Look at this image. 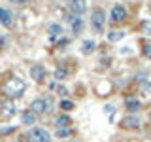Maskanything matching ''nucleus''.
I'll return each instance as SVG.
<instances>
[{"label": "nucleus", "mask_w": 151, "mask_h": 142, "mask_svg": "<svg viewBox=\"0 0 151 142\" xmlns=\"http://www.w3.org/2000/svg\"><path fill=\"white\" fill-rule=\"evenodd\" d=\"M13 23H15V19H13V13L9 12L8 8H2V6H0V25L6 27V28H12Z\"/></svg>", "instance_id": "20e7f679"}, {"label": "nucleus", "mask_w": 151, "mask_h": 142, "mask_svg": "<svg viewBox=\"0 0 151 142\" xmlns=\"http://www.w3.org/2000/svg\"><path fill=\"white\" fill-rule=\"evenodd\" d=\"M68 8H70V13H72V15L79 17L81 13H85V9H87V4L81 2V0H76V2H70Z\"/></svg>", "instance_id": "0eeeda50"}, {"label": "nucleus", "mask_w": 151, "mask_h": 142, "mask_svg": "<svg viewBox=\"0 0 151 142\" xmlns=\"http://www.w3.org/2000/svg\"><path fill=\"white\" fill-rule=\"evenodd\" d=\"M123 127H127V129H140V120L134 117V116L125 117V120H123Z\"/></svg>", "instance_id": "9d476101"}, {"label": "nucleus", "mask_w": 151, "mask_h": 142, "mask_svg": "<svg viewBox=\"0 0 151 142\" xmlns=\"http://www.w3.org/2000/svg\"><path fill=\"white\" fill-rule=\"evenodd\" d=\"M94 49H96V44H94L93 40H85L83 44H81V53L83 55H91Z\"/></svg>", "instance_id": "f8f14e48"}, {"label": "nucleus", "mask_w": 151, "mask_h": 142, "mask_svg": "<svg viewBox=\"0 0 151 142\" xmlns=\"http://www.w3.org/2000/svg\"><path fill=\"white\" fill-rule=\"evenodd\" d=\"M72 108H74V102H72V101H68V99L60 101V110H64V112H70Z\"/></svg>", "instance_id": "aec40b11"}, {"label": "nucleus", "mask_w": 151, "mask_h": 142, "mask_svg": "<svg viewBox=\"0 0 151 142\" xmlns=\"http://www.w3.org/2000/svg\"><path fill=\"white\" fill-rule=\"evenodd\" d=\"M30 112L34 116H42V114H47V106H45V99H34L30 102Z\"/></svg>", "instance_id": "39448f33"}, {"label": "nucleus", "mask_w": 151, "mask_h": 142, "mask_svg": "<svg viewBox=\"0 0 151 142\" xmlns=\"http://www.w3.org/2000/svg\"><path fill=\"white\" fill-rule=\"evenodd\" d=\"M30 78H34L36 82H42V80L45 78V68H44V66H40V64H34L30 68Z\"/></svg>", "instance_id": "6e6552de"}, {"label": "nucleus", "mask_w": 151, "mask_h": 142, "mask_svg": "<svg viewBox=\"0 0 151 142\" xmlns=\"http://www.w3.org/2000/svg\"><path fill=\"white\" fill-rule=\"evenodd\" d=\"M4 91H6V95L9 99H19L25 93V82H23L21 78H12L4 85Z\"/></svg>", "instance_id": "f257e3e1"}, {"label": "nucleus", "mask_w": 151, "mask_h": 142, "mask_svg": "<svg viewBox=\"0 0 151 142\" xmlns=\"http://www.w3.org/2000/svg\"><path fill=\"white\" fill-rule=\"evenodd\" d=\"M70 27H72V32H74V34H76V36H79V34L83 32V28H85V21H83L81 17H76V19H74V23H72Z\"/></svg>", "instance_id": "1a4fd4ad"}, {"label": "nucleus", "mask_w": 151, "mask_h": 142, "mask_svg": "<svg viewBox=\"0 0 151 142\" xmlns=\"http://www.w3.org/2000/svg\"><path fill=\"white\" fill-rule=\"evenodd\" d=\"M70 135H72L70 127H66V129H57V138H68Z\"/></svg>", "instance_id": "6ab92c4d"}, {"label": "nucleus", "mask_w": 151, "mask_h": 142, "mask_svg": "<svg viewBox=\"0 0 151 142\" xmlns=\"http://www.w3.org/2000/svg\"><path fill=\"white\" fill-rule=\"evenodd\" d=\"M28 142H51V133L44 127H34L28 133Z\"/></svg>", "instance_id": "f03ea898"}, {"label": "nucleus", "mask_w": 151, "mask_h": 142, "mask_svg": "<svg viewBox=\"0 0 151 142\" xmlns=\"http://www.w3.org/2000/svg\"><path fill=\"white\" fill-rule=\"evenodd\" d=\"M2 108H4V110H2L4 117H12L13 114H15V106H13V102H6Z\"/></svg>", "instance_id": "dca6fc26"}, {"label": "nucleus", "mask_w": 151, "mask_h": 142, "mask_svg": "<svg viewBox=\"0 0 151 142\" xmlns=\"http://www.w3.org/2000/svg\"><path fill=\"white\" fill-rule=\"evenodd\" d=\"M127 19V9L123 8V6H113L111 8V21L113 23H121V21H125Z\"/></svg>", "instance_id": "423d86ee"}, {"label": "nucleus", "mask_w": 151, "mask_h": 142, "mask_svg": "<svg viewBox=\"0 0 151 142\" xmlns=\"http://www.w3.org/2000/svg\"><path fill=\"white\" fill-rule=\"evenodd\" d=\"M68 78V72H66V68H57L55 70V80H59V82H63V80Z\"/></svg>", "instance_id": "a211bd4d"}, {"label": "nucleus", "mask_w": 151, "mask_h": 142, "mask_svg": "<svg viewBox=\"0 0 151 142\" xmlns=\"http://www.w3.org/2000/svg\"><path fill=\"white\" fill-rule=\"evenodd\" d=\"M21 121L25 123V125H34V123H36V116H34V114H32L30 110H27V112H23Z\"/></svg>", "instance_id": "2eb2a0df"}, {"label": "nucleus", "mask_w": 151, "mask_h": 142, "mask_svg": "<svg viewBox=\"0 0 151 142\" xmlns=\"http://www.w3.org/2000/svg\"><path fill=\"white\" fill-rule=\"evenodd\" d=\"M121 38H125V32H123V30H113V32L108 34V40H110V42H119Z\"/></svg>", "instance_id": "f3484780"}, {"label": "nucleus", "mask_w": 151, "mask_h": 142, "mask_svg": "<svg viewBox=\"0 0 151 142\" xmlns=\"http://www.w3.org/2000/svg\"><path fill=\"white\" fill-rule=\"evenodd\" d=\"M45 106H47V112L53 110V106H55V104H53V97H45Z\"/></svg>", "instance_id": "412c9836"}, {"label": "nucleus", "mask_w": 151, "mask_h": 142, "mask_svg": "<svg viewBox=\"0 0 151 142\" xmlns=\"http://www.w3.org/2000/svg\"><path fill=\"white\" fill-rule=\"evenodd\" d=\"M104 23H106V15H104L102 9H96V12H93V17H91L93 32H96V34L104 32Z\"/></svg>", "instance_id": "7ed1b4c3"}, {"label": "nucleus", "mask_w": 151, "mask_h": 142, "mask_svg": "<svg viewBox=\"0 0 151 142\" xmlns=\"http://www.w3.org/2000/svg\"><path fill=\"white\" fill-rule=\"evenodd\" d=\"M47 32H49V36H51V40H55L57 36L63 32V27L60 25H57V23H51L49 27H47Z\"/></svg>", "instance_id": "4468645a"}, {"label": "nucleus", "mask_w": 151, "mask_h": 142, "mask_svg": "<svg viewBox=\"0 0 151 142\" xmlns=\"http://www.w3.org/2000/svg\"><path fill=\"white\" fill-rule=\"evenodd\" d=\"M70 117L68 116H59V117H55V125H57V129H66V127H70Z\"/></svg>", "instance_id": "ddd939ff"}, {"label": "nucleus", "mask_w": 151, "mask_h": 142, "mask_svg": "<svg viewBox=\"0 0 151 142\" xmlns=\"http://www.w3.org/2000/svg\"><path fill=\"white\" fill-rule=\"evenodd\" d=\"M144 55H145V59H151V44H149V46H145Z\"/></svg>", "instance_id": "b1692460"}, {"label": "nucleus", "mask_w": 151, "mask_h": 142, "mask_svg": "<svg viewBox=\"0 0 151 142\" xmlns=\"http://www.w3.org/2000/svg\"><path fill=\"white\" fill-rule=\"evenodd\" d=\"M125 104H127V108H129L130 112H138L140 108H142V102H140L136 97H129V99L125 101Z\"/></svg>", "instance_id": "9b49d317"}, {"label": "nucleus", "mask_w": 151, "mask_h": 142, "mask_svg": "<svg viewBox=\"0 0 151 142\" xmlns=\"http://www.w3.org/2000/svg\"><path fill=\"white\" fill-rule=\"evenodd\" d=\"M144 32H145V34H151V21L144 23Z\"/></svg>", "instance_id": "4be33fe9"}, {"label": "nucleus", "mask_w": 151, "mask_h": 142, "mask_svg": "<svg viewBox=\"0 0 151 142\" xmlns=\"http://www.w3.org/2000/svg\"><path fill=\"white\" fill-rule=\"evenodd\" d=\"M57 91H59L60 97H66V95H68V89L66 87H59V85H57Z\"/></svg>", "instance_id": "5701e85b"}]
</instances>
